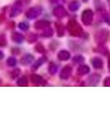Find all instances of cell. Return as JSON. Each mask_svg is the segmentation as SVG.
<instances>
[{
    "label": "cell",
    "mask_w": 110,
    "mask_h": 124,
    "mask_svg": "<svg viewBox=\"0 0 110 124\" xmlns=\"http://www.w3.org/2000/svg\"><path fill=\"white\" fill-rule=\"evenodd\" d=\"M67 28L71 35L75 36V37H79L83 33V30H82L81 27L74 20H71L68 23Z\"/></svg>",
    "instance_id": "1"
},
{
    "label": "cell",
    "mask_w": 110,
    "mask_h": 124,
    "mask_svg": "<svg viewBox=\"0 0 110 124\" xmlns=\"http://www.w3.org/2000/svg\"><path fill=\"white\" fill-rule=\"evenodd\" d=\"M109 32L107 30H101L99 31L97 33L95 34V41L97 43L99 44H103L107 41L108 38H109Z\"/></svg>",
    "instance_id": "2"
},
{
    "label": "cell",
    "mask_w": 110,
    "mask_h": 124,
    "mask_svg": "<svg viewBox=\"0 0 110 124\" xmlns=\"http://www.w3.org/2000/svg\"><path fill=\"white\" fill-rule=\"evenodd\" d=\"M93 17H94V13L90 9H86L82 13V22L84 23V24L86 26L90 25L93 21Z\"/></svg>",
    "instance_id": "3"
},
{
    "label": "cell",
    "mask_w": 110,
    "mask_h": 124,
    "mask_svg": "<svg viewBox=\"0 0 110 124\" xmlns=\"http://www.w3.org/2000/svg\"><path fill=\"white\" fill-rule=\"evenodd\" d=\"M41 13V8L39 7H35L30 8L26 13V16L28 19H34Z\"/></svg>",
    "instance_id": "4"
},
{
    "label": "cell",
    "mask_w": 110,
    "mask_h": 124,
    "mask_svg": "<svg viewBox=\"0 0 110 124\" xmlns=\"http://www.w3.org/2000/svg\"><path fill=\"white\" fill-rule=\"evenodd\" d=\"M22 9H23L22 3L20 1H17L14 4H13V8H12L11 12H10V17H14L20 14V13L22 12Z\"/></svg>",
    "instance_id": "5"
},
{
    "label": "cell",
    "mask_w": 110,
    "mask_h": 124,
    "mask_svg": "<svg viewBox=\"0 0 110 124\" xmlns=\"http://www.w3.org/2000/svg\"><path fill=\"white\" fill-rule=\"evenodd\" d=\"M53 13L58 18H62V17H65L67 15L66 11L62 6H57L56 8H55L53 10Z\"/></svg>",
    "instance_id": "6"
},
{
    "label": "cell",
    "mask_w": 110,
    "mask_h": 124,
    "mask_svg": "<svg viewBox=\"0 0 110 124\" xmlns=\"http://www.w3.org/2000/svg\"><path fill=\"white\" fill-rule=\"evenodd\" d=\"M71 73H72V68L71 66H69V65H66V66L64 67V69L61 70L60 77L62 79H66L71 75Z\"/></svg>",
    "instance_id": "7"
},
{
    "label": "cell",
    "mask_w": 110,
    "mask_h": 124,
    "mask_svg": "<svg viewBox=\"0 0 110 124\" xmlns=\"http://www.w3.org/2000/svg\"><path fill=\"white\" fill-rule=\"evenodd\" d=\"M99 80H100V75H98V74H93L89 78V85L95 86L99 84Z\"/></svg>",
    "instance_id": "8"
},
{
    "label": "cell",
    "mask_w": 110,
    "mask_h": 124,
    "mask_svg": "<svg viewBox=\"0 0 110 124\" xmlns=\"http://www.w3.org/2000/svg\"><path fill=\"white\" fill-rule=\"evenodd\" d=\"M50 26V23L48 21H43V20H41V21L37 22L35 24H34V27H35L36 29H45L48 27Z\"/></svg>",
    "instance_id": "9"
},
{
    "label": "cell",
    "mask_w": 110,
    "mask_h": 124,
    "mask_svg": "<svg viewBox=\"0 0 110 124\" xmlns=\"http://www.w3.org/2000/svg\"><path fill=\"white\" fill-rule=\"evenodd\" d=\"M34 61V56L31 54H27L21 59V63L23 65H29Z\"/></svg>",
    "instance_id": "10"
},
{
    "label": "cell",
    "mask_w": 110,
    "mask_h": 124,
    "mask_svg": "<svg viewBox=\"0 0 110 124\" xmlns=\"http://www.w3.org/2000/svg\"><path fill=\"white\" fill-rule=\"evenodd\" d=\"M12 40L16 43H22L24 40V37L21 33L15 31V32L12 34Z\"/></svg>",
    "instance_id": "11"
},
{
    "label": "cell",
    "mask_w": 110,
    "mask_h": 124,
    "mask_svg": "<svg viewBox=\"0 0 110 124\" xmlns=\"http://www.w3.org/2000/svg\"><path fill=\"white\" fill-rule=\"evenodd\" d=\"M91 63L95 69H101V68L103 67V61H102V60L99 57L93 58Z\"/></svg>",
    "instance_id": "12"
},
{
    "label": "cell",
    "mask_w": 110,
    "mask_h": 124,
    "mask_svg": "<svg viewBox=\"0 0 110 124\" xmlns=\"http://www.w3.org/2000/svg\"><path fill=\"white\" fill-rule=\"evenodd\" d=\"M70 56H71L70 53L67 51H65V50H62L58 53V59L61 60V61H67V60L70 59Z\"/></svg>",
    "instance_id": "13"
},
{
    "label": "cell",
    "mask_w": 110,
    "mask_h": 124,
    "mask_svg": "<svg viewBox=\"0 0 110 124\" xmlns=\"http://www.w3.org/2000/svg\"><path fill=\"white\" fill-rule=\"evenodd\" d=\"M31 80L32 83L36 84V85H41V84H42L44 82V79L41 76H40V75L34 74V75H31Z\"/></svg>",
    "instance_id": "14"
},
{
    "label": "cell",
    "mask_w": 110,
    "mask_h": 124,
    "mask_svg": "<svg viewBox=\"0 0 110 124\" xmlns=\"http://www.w3.org/2000/svg\"><path fill=\"white\" fill-rule=\"evenodd\" d=\"M78 74L79 75H87L89 72V68L88 65H81L78 68Z\"/></svg>",
    "instance_id": "15"
},
{
    "label": "cell",
    "mask_w": 110,
    "mask_h": 124,
    "mask_svg": "<svg viewBox=\"0 0 110 124\" xmlns=\"http://www.w3.org/2000/svg\"><path fill=\"white\" fill-rule=\"evenodd\" d=\"M79 7H80V3H79L78 1H73L69 4L70 10H71V11H73V12L77 11V10L79 8Z\"/></svg>",
    "instance_id": "16"
},
{
    "label": "cell",
    "mask_w": 110,
    "mask_h": 124,
    "mask_svg": "<svg viewBox=\"0 0 110 124\" xmlns=\"http://www.w3.org/2000/svg\"><path fill=\"white\" fill-rule=\"evenodd\" d=\"M46 60H47V59H46V58H44V57H41V58H40V59L37 60V61L33 64L32 70H35L38 69V68L41 66V65H42L43 63H45Z\"/></svg>",
    "instance_id": "17"
},
{
    "label": "cell",
    "mask_w": 110,
    "mask_h": 124,
    "mask_svg": "<svg viewBox=\"0 0 110 124\" xmlns=\"http://www.w3.org/2000/svg\"><path fill=\"white\" fill-rule=\"evenodd\" d=\"M42 37H51L53 36V30L52 28H51V27H47V28H45L44 30V31L42 32Z\"/></svg>",
    "instance_id": "18"
},
{
    "label": "cell",
    "mask_w": 110,
    "mask_h": 124,
    "mask_svg": "<svg viewBox=\"0 0 110 124\" xmlns=\"http://www.w3.org/2000/svg\"><path fill=\"white\" fill-rule=\"evenodd\" d=\"M55 27H56L57 33L59 35V37H62L64 35V32H65V29H64L63 25L61 23H56L55 24Z\"/></svg>",
    "instance_id": "19"
},
{
    "label": "cell",
    "mask_w": 110,
    "mask_h": 124,
    "mask_svg": "<svg viewBox=\"0 0 110 124\" xmlns=\"http://www.w3.org/2000/svg\"><path fill=\"white\" fill-rule=\"evenodd\" d=\"M17 85L18 86H27V77L23 76L19 78L17 81Z\"/></svg>",
    "instance_id": "20"
},
{
    "label": "cell",
    "mask_w": 110,
    "mask_h": 124,
    "mask_svg": "<svg viewBox=\"0 0 110 124\" xmlns=\"http://www.w3.org/2000/svg\"><path fill=\"white\" fill-rule=\"evenodd\" d=\"M49 72L51 74V75H55L56 74V72H57V70H58V67H57V65H55V64H54V63H51V64H50V65H49Z\"/></svg>",
    "instance_id": "21"
},
{
    "label": "cell",
    "mask_w": 110,
    "mask_h": 124,
    "mask_svg": "<svg viewBox=\"0 0 110 124\" xmlns=\"http://www.w3.org/2000/svg\"><path fill=\"white\" fill-rule=\"evenodd\" d=\"M18 27L20 29L22 30V31H27L29 28V24L27 23H26V22H23V23H20L19 25H18Z\"/></svg>",
    "instance_id": "22"
},
{
    "label": "cell",
    "mask_w": 110,
    "mask_h": 124,
    "mask_svg": "<svg viewBox=\"0 0 110 124\" xmlns=\"http://www.w3.org/2000/svg\"><path fill=\"white\" fill-rule=\"evenodd\" d=\"M7 64L9 65V66H15L16 64H17V60H16L15 57L11 56V57H9L8 59Z\"/></svg>",
    "instance_id": "23"
},
{
    "label": "cell",
    "mask_w": 110,
    "mask_h": 124,
    "mask_svg": "<svg viewBox=\"0 0 110 124\" xmlns=\"http://www.w3.org/2000/svg\"><path fill=\"white\" fill-rule=\"evenodd\" d=\"M73 61L75 64H82L85 61V58L82 56V55H76V56L73 58Z\"/></svg>",
    "instance_id": "24"
},
{
    "label": "cell",
    "mask_w": 110,
    "mask_h": 124,
    "mask_svg": "<svg viewBox=\"0 0 110 124\" xmlns=\"http://www.w3.org/2000/svg\"><path fill=\"white\" fill-rule=\"evenodd\" d=\"M37 40V35H35V34L31 33V34H29L28 37H27V41H28L29 43H33L35 42Z\"/></svg>",
    "instance_id": "25"
},
{
    "label": "cell",
    "mask_w": 110,
    "mask_h": 124,
    "mask_svg": "<svg viewBox=\"0 0 110 124\" xmlns=\"http://www.w3.org/2000/svg\"><path fill=\"white\" fill-rule=\"evenodd\" d=\"M7 45V40L4 35H0V46H4Z\"/></svg>",
    "instance_id": "26"
},
{
    "label": "cell",
    "mask_w": 110,
    "mask_h": 124,
    "mask_svg": "<svg viewBox=\"0 0 110 124\" xmlns=\"http://www.w3.org/2000/svg\"><path fill=\"white\" fill-rule=\"evenodd\" d=\"M20 72H21V71H20L19 69H15L12 72V78H13V79L17 78L20 75Z\"/></svg>",
    "instance_id": "27"
},
{
    "label": "cell",
    "mask_w": 110,
    "mask_h": 124,
    "mask_svg": "<svg viewBox=\"0 0 110 124\" xmlns=\"http://www.w3.org/2000/svg\"><path fill=\"white\" fill-rule=\"evenodd\" d=\"M36 51H38V52H43L44 51H45V49H44V46L41 44H37V46H36Z\"/></svg>",
    "instance_id": "28"
},
{
    "label": "cell",
    "mask_w": 110,
    "mask_h": 124,
    "mask_svg": "<svg viewBox=\"0 0 110 124\" xmlns=\"http://www.w3.org/2000/svg\"><path fill=\"white\" fill-rule=\"evenodd\" d=\"M103 85L105 87H110V77H107L104 79V82H103Z\"/></svg>",
    "instance_id": "29"
},
{
    "label": "cell",
    "mask_w": 110,
    "mask_h": 124,
    "mask_svg": "<svg viewBox=\"0 0 110 124\" xmlns=\"http://www.w3.org/2000/svg\"><path fill=\"white\" fill-rule=\"evenodd\" d=\"M4 57V55H3V52L2 51H0V60H2Z\"/></svg>",
    "instance_id": "30"
},
{
    "label": "cell",
    "mask_w": 110,
    "mask_h": 124,
    "mask_svg": "<svg viewBox=\"0 0 110 124\" xmlns=\"http://www.w3.org/2000/svg\"><path fill=\"white\" fill-rule=\"evenodd\" d=\"M50 1H51V3H55V2H57L58 0H50Z\"/></svg>",
    "instance_id": "31"
},
{
    "label": "cell",
    "mask_w": 110,
    "mask_h": 124,
    "mask_svg": "<svg viewBox=\"0 0 110 124\" xmlns=\"http://www.w3.org/2000/svg\"><path fill=\"white\" fill-rule=\"evenodd\" d=\"M109 71H110V57L109 59Z\"/></svg>",
    "instance_id": "32"
},
{
    "label": "cell",
    "mask_w": 110,
    "mask_h": 124,
    "mask_svg": "<svg viewBox=\"0 0 110 124\" xmlns=\"http://www.w3.org/2000/svg\"><path fill=\"white\" fill-rule=\"evenodd\" d=\"M83 1H84V2H87L88 0H83Z\"/></svg>",
    "instance_id": "33"
}]
</instances>
